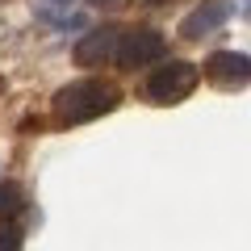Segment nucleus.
I'll return each instance as SVG.
<instances>
[{
  "mask_svg": "<svg viewBox=\"0 0 251 251\" xmlns=\"http://www.w3.org/2000/svg\"><path fill=\"white\" fill-rule=\"evenodd\" d=\"M34 9H38V17H42V21H50V25H59V29L84 25V17H75V0H38Z\"/></svg>",
  "mask_w": 251,
  "mask_h": 251,
  "instance_id": "7",
  "label": "nucleus"
},
{
  "mask_svg": "<svg viewBox=\"0 0 251 251\" xmlns=\"http://www.w3.org/2000/svg\"><path fill=\"white\" fill-rule=\"evenodd\" d=\"M226 21H230V0H201L197 9L180 21V34L197 42V38H205V34H214V29H222Z\"/></svg>",
  "mask_w": 251,
  "mask_h": 251,
  "instance_id": "6",
  "label": "nucleus"
},
{
  "mask_svg": "<svg viewBox=\"0 0 251 251\" xmlns=\"http://www.w3.org/2000/svg\"><path fill=\"white\" fill-rule=\"evenodd\" d=\"M168 54V38L159 29H122V42H117V63L126 72L134 67H151Z\"/></svg>",
  "mask_w": 251,
  "mask_h": 251,
  "instance_id": "3",
  "label": "nucleus"
},
{
  "mask_svg": "<svg viewBox=\"0 0 251 251\" xmlns=\"http://www.w3.org/2000/svg\"><path fill=\"white\" fill-rule=\"evenodd\" d=\"M201 80V67L188 59H168L163 67H155L151 75H147V97L155 100V105H176V100H184L188 92L197 88Z\"/></svg>",
  "mask_w": 251,
  "mask_h": 251,
  "instance_id": "2",
  "label": "nucleus"
},
{
  "mask_svg": "<svg viewBox=\"0 0 251 251\" xmlns=\"http://www.w3.org/2000/svg\"><path fill=\"white\" fill-rule=\"evenodd\" d=\"M117 42H122V29L117 25H100L75 42V67H105L117 59Z\"/></svg>",
  "mask_w": 251,
  "mask_h": 251,
  "instance_id": "4",
  "label": "nucleus"
},
{
  "mask_svg": "<svg viewBox=\"0 0 251 251\" xmlns=\"http://www.w3.org/2000/svg\"><path fill=\"white\" fill-rule=\"evenodd\" d=\"M247 17H251V9H247Z\"/></svg>",
  "mask_w": 251,
  "mask_h": 251,
  "instance_id": "10",
  "label": "nucleus"
},
{
  "mask_svg": "<svg viewBox=\"0 0 251 251\" xmlns=\"http://www.w3.org/2000/svg\"><path fill=\"white\" fill-rule=\"evenodd\" d=\"M0 251H21V226H13V222L0 226Z\"/></svg>",
  "mask_w": 251,
  "mask_h": 251,
  "instance_id": "9",
  "label": "nucleus"
},
{
  "mask_svg": "<svg viewBox=\"0 0 251 251\" xmlns=\"http://www.w3.org/2000/svg\"><path fill=\"white\" fill-rule=\"evenodd\" d=\"M205 80L218 88H239L251 80V59L243 50H214L205 59Z\"/></svg>",
  "mask_w": 251,
  "mask_h": 251,
  "instance_id": "5",
  "label": "nucleus"
},
{
  "mask_svg": "<svg viewBox=\"0 0 251 251\" xmlns=\"http://www.w3.org/2000/svg\"><path fill=\"white\" fill-rule=\"evenodd\" d=\"M117 100H122V92L105 80H72V84H63L54 92V113H59V122L80 126V122L113 113Z\"/></svg>",
  "mask_w": 251,
  "mask_h": 251,
  "instance_id": "1",
  "label": "nucleus"
},
{
  "mask_svg": "<svg viewBox=\"0 0 251 251\" xmlns=\"http://www.w3.org/2000/svg\"><path fill=\"white\" fill-rule=\"evenodd\" d=\"M13 214H21V188L17 184H0V218H13Z\"/></svg>",
  "mask_w": 251,
  "mask_h": 251,
  "instance_id": "8",
  "label": "nucleus"
}]
</instances>
